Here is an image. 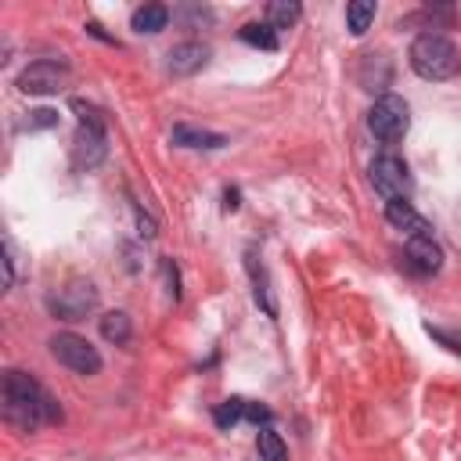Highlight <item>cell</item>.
<instances>
[{"mask_svg":"<svg viewBox=\"0 0 461 461\" xmlns=\"http://www.w3.org/2000/svg\"><path fill=\"white\" fill-rule=\"evenodd\" d=\"M0 403H4V421L14 425L18 432H32L40 421H47V393L25 371L4 375Z\"/></svg>","mask_w":461,"mask_h":461,"instance_id":"1","label":"cell"},{"mask_svg":"<svg viewBox=\"0 0 461 461\" xmlns=\"http://www.w3.org/2000/svg\"><path fill=\"white\" fill-rule=\"evenodd\" d=\"M407 61H411V68H414L421 79H429V83L450 79V76H457V68H461L457 47H454L447 36H439V32H421V36L411 43Z\"/></svg>","mask_w":461,"mask_h":461,"instance_id":"2","label":"cell"},{"mask_svg":"<svg viewBox=\"0 0 461 461\" xmlns=\"http://www.w3.org/2000/svg\"><path fill=\"white\" fill-rule=\"evenodd\" d=\"M407 126H411V108H407V101L396 97V94H382V97L371 104V112H367V130H371L382 144L403 140Z\"/></svg>","mask_w":461,"mask_h":461,"instance_id":"3","label":"cell"},{"mask_svg":"<svg viewBox=\"0 0 461 461\" xmlns=\"http://www.w3.org/2000/svg\"><path fill=\"white\" fill-rule=\"evenodd\" d=\"M50 353H54L58 364H65L76 375H97L101 371V353L76 331H58L50 339Z\"/></svg>","mask_w":461,"mask_h":461,"instance_id":"4","label":"cell"},{"mask_svg":"<svg viewBox=\"0 0 461 461\" xmlns=\"http://www.w3.org/2000/svg\"><path fill=\"white\" fill-rule=\"evenodd\" d=\"M97 306V288L94 281H68L65 288H58V295H50V313L58 321H83L90 310Z\"/></svg>","mask_w":461,"mask_h":461,"instance_id":"5","label":"cell"},{"mask_svg":"<svg viewBox=\"0 0 461 461\" xmlns=\"http://www.w3.org/2000/svg\"><path fill=\"white\" fill-rule=\"evenodd\" d=\"M367 173H371L375 191H378L385 202L411 194V173H407V162H403V158H396V155H378Z\"/></svg>","mask_w":461,"mask_h":461,"instance_id":"6","label":"cell"},{"mask_svg":"<svg viewBox=\"0 0 461 461\" xmlns=\"http://www.w3.org/2000/svg\"><path fill=\"white\" fill-rule=\"evenodd\" d=\"M68 83V68L61 61H32L18 72L22 94H58Z\"/></svg>","mask_w":461,"mask_h":461,"instance_id":"7","label":"cell"},{"mask_svg":"<svg viewBox=\"0 0 461 461\" xmlns=\"http://www.w3.org/2000/svg\"><path fill=\"white\" fill-rule=\"evenodd\" d=\"M385 220H389L396 230H403L407 238H432V223H429L421 212H414V205H411L407 198L385 202Z\"/></svg>","mask_w":461,"mask_h":461,"instance_id":"8","label":"cell"},{"mask_svg":"<svg viewBox=\"0 0 461 461\" xmlns=\"http://www.w3.org/2000/svg\"><path fill=\"white\" fill-rule=\"evenodd\" d=\"M166 58H169V61H166L169 76H194L198 68H205V61H209V47L198 43V40H187V43H176Z\"/></svg>","mask_w":461,"mask_h":461,"instance_id":"9","label":"cell"},{"mask_svg":"<svg viewBox=\"0 0 461 461\" xmlns=\"http://www.w3.org/2000/svg\"><path fill=\"white\" fill-rule=\"evenodd\" d=\"M403 259L414 274H439L443 267V249L432 241V238H407V249H403Z\"/></svg>","mask_w":461,"mask_h":461,"instance_id":"10","label":"cell"},{"mask_svg":"<svg viewBox=\"0 0 461 461\" xmlns=\"http://www.w3.org/2000/svg\"><path fill=\"white\" fill-rule=\"evenodd\" d=\"M72 155H76V166L94 169V166L104 158V130H97V126H79L76 144H72Z\"/></svg>","mask_w":461,"mask_h":461,"instance_id":"11","label":"cell"},{"mask_svg":"<svg viewBox=\"0 0 461 461\" xmlns=\"http://www.w3.org/2000/svg\"><path fill=\"white\" fill-rule=\"evenodd\" d=\"M173 144L212 151V148H223L227 137H223V133H212V130H198V126H173Z\"/></svg>","mask_w":461,"mask_h":461,"instance_id":"12","label":"cell"},{"mask_svg":"<svg viewBox=\"0 0 461 461\" xmlns=\"http://www.w3.org/2000/svg\"><path fill=\"white\" fill-rule=\"evenodd\" d=\"M166 22H169V7H162V4H144V7H137L133 14H130V25H133V32H162L166 29Z\"/></svg>","mask_w":461,"mask_h":461,"instance_id":"13","label":"cell"},{"mask_svg":"<svg viewBox=\"0 0 461 461\" xmlns=\"http://www.w3.org/2000/svg\"><path fill=\"white\" fill-rule=\"evenodd\" d=\"M101 335H104L108 342H115V346L130 342V335H133L130 313H126V310H108V313L101 317Z\"/></svg>","mask_w":461,"mask_h":461,"instance_id":"14","label":"cell"},{"mask_svg":"<svg viewBox=\"0 0 461 461\" xmlns=\"http://www.w3.org/2000/svg\"><path fill=\"white\" fill-rule=\"evenodd\" d=\"M299 14H303V7L295 0H270L267 4V25L270 29H292L299 22Z\"/></svg>","mask_w":461,"mask_h":461,"instance_id":"15","label":"cell"},{"mask_svg":"<svg viewBox=\"0 0 461 461\" xmlns=\"http://www.w3.org/2000/svg\"><path fill=\"white\" fill-rule=\"evenodd\" d=\"M371 22H375V4H371V0H353V4H346V29H349L353 36H364V32L371 29Z\"/></svg>","mask_w":461,"mask_h":461,"instance_id":"16","label":"cell"},{"mask_svg":"<svg viewBox=\"0 0 461 461\" xmlns=\"http://www.w3.org/2000/svg\"><path fill=\"white\" fill-rule=\"evenodd\" d=\"M256 450H259V461H285V457H288L285 439H281L270 425L259 429V436H256Z\"/></svg>","mask_w":461,"mask_h":461,"instance_id":"17","label":"cell"},{"mask_svg":"<svg viewBox=\"0 0 461 461\" xmlns=\"http://www.w3.org/2000/svg\"><path fill=\"white\" fill-rule=\"evenodd\" d=\"M238 36H241L249 47H259V50H277V36H274V29H270L267 22H245Z\"/></svg>","mask_w":461,"mask_h":461,"instance_id":"18","label":"cell"},{"mask_svg":"<svg viewBox=\"0 0 461 461\" xmlns=\"http://www.w3.org/2000/svg\"><path fill=\"white\" fill-rule=\"evenodd\" d=\"M245 418V400L241 396H230V400H223L220 407H216V425L220 429H230V425H238Z\"/></svg>","mask_w":461,"mask_h":461,"instance_id":"19","label":"cell"},{"mask_svg":"<svg viewBox=\"0 0 461 461\" xmlns=\"http://www.w3.org/2000/svg\"><path fill=\"white\" fill-rule=\"evenodd\" d=\"M72 112L79 115V126H97V130H104V119H101V112L94 108V104H86V101H72Z\"/></svg>","mask_w":461,"mask_h":461,"instance_id":"20","label":"cell"},{"mask_svg":"<svg viewBox=\"0 0 461 461\" xmlns=\"http://www.w3.org/2000/svg\"><path fill=\"white\" fill-rule=\"evenodd\" d=\"M47 126H58V112H54V108H36V112H29L25 130H47Z\"/></svg>","mask_w":461,"mask_h":461,"instance_id":"21","label":"cell"},{"mask_svg":"<svg viewBox=\"0 0 461 461\" xmlns=\"http://www.w3.org/2000/svg\"><path fill=\"white\" fill-rule=\"evenodd\" d=\"M4 285L7 288L14 285V245H11V238L4 241Z\"/></svg>","mask_w":461,"mask_h":461,"instance_id":"22","label":"cell"},{"mask_svg":"<svg viewBox=\"0 0 461 461\" xmlns=\"http://www.w3.org/2000/svg\"><path fill=\"white\" fill-rule=\"evenodd\" d=\"M245 418L256 421V425H267V421H270V407H263V403H249V400H245Z\"/></svg>","mask_w":461,"mask_h":461,"instance_id":"23","label":"cell"},{"mask_svg":"<svg viewBox=\"0 0 461 461\" xmlns=\"http://www.w3.org/2000/svg\"><path fill=\"white\" fill-rule=\"evenodd\" d=\"M137 227H140V234H144V238H155V220H151V216H144L140 209H137Z\"/></svg>","mask_w":461,"mask_h":461,"instance_id":"24","label":"cell"},{"mask_svg":"<svg viewBox=\"0 0 461 461\" xmlns=\"http://www.w3.org/2000/svg\"><path fill=\"white\" fill-rule=\"evenodd\" d=\"M238 198H241V194H238V191H234V187H227V191H223V209H227V212H234V209H238V205H241V202H238Z\"/></svg>","mask_w":461,"mask_h":461,"instance_id":"25","label":"cell"}]
</instances>
